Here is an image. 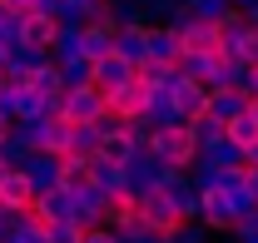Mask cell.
<instances>
[{"instance_id": "cell-1", "label": "cell", "mask_w": 258, "mask_h": 243, "mask_svg": "<svg viewBox=\"0 0 258 243\" xmlns=\"http://www.w3.org/2000/svg\"><path fill=\"white\" fill-rule=\"evenodd\" d=\"M144 149L154 154L159 164H169V169H194V159H199V144H194L189 124H174V129H154Z\"/></svg>"}, {"instance_id": "cell-2", "label": "cell", "mask_w": 258, "mask_h": 243, "mask_svg": "<svg viewBox=\"0 0 258 243\" xmlns=\"http://www.w3.org/2000/svg\"><path fill=\"white\" fill-rule=\"evenodd\" d=\"M169 25L179 30L184 50H194V55H214V50H219V20H199V15H194L189 5H179Z\"/></svg>"}, {"instance_id": "cell-3", "label": "cell", "mask_w": 258, "mask_h": 243, "mask_svg": "<svg viewBox=\"0 0 258 243\" xmlns=\"http://www.w3.org/2000/svg\"><path fill=\"white\" fill-rule=\"evenodd\" d=\"M15 129L30 139V149H50V154H64L70 144V119L64 114H40V119H15Z\"/></svg>"}, {"instance_id": "cell-4", "label": "cell", "mask_w": 258, "mask_h": 243, "mask_svg": "<svg viewBox=\"0 0 258 243\" xmlns=\"http://www.w3.org/2000/svg\"><path fill=\"white\" fill-rule=\"evenodd\" d=\"M164 199L174 204V213L184 218V223H199V204H204V194H199V184L189 179V169H169V179L159 184Z\"/></svg>"}, {"instance_id": "cell-5", "label": "cell", "mask_w": 258, "mask_h": 243, "mask_svg": "<svg viewBox=\"0 0 258 243\" xmlns=\"http://www.w3.org/2000/svg\"><path fill=\"white\" fill-rule=\"evenodd\" d=\"M109 104H104V90L99 85H75V90H64V119L70 124H95Z\"/></svg>"}, {"instance_id": "cell-6", "label": "cell", "mask_w": 258, "mask_h": 243, "mask_svg": "<svg viewBox=\"0 0 258 243\" xmlns=\"http://www.w3.org/2000/svg\"><path fill=\"white\" fill-rule=\"evenodd\" d=\"M134 209H139V218H144V223H149L154 233H164V238H169V233H174V228L184 223V218L174 213V204L164 199V189H149V194H134Z\"/></svg>"}, {"instance_id": "cell-7", "label": "cell", "mask_w": 258, "mask_h": 243, "mask_svg": "<svg viewBox=\"0 0 258 243\" xmlns=\"http://www.w3.org/2000/svg\"><path fill=\"white\" fill-rule=\"evenodd\" d=\"M164 179H169V164H159L149 149H139V154L124 164V184H129V194H149V189H159Z\"/></svg>"}, {"instance_id": "cell-8", "label": "cell", "mask_w": 258, "mask_h": 243, "mask_svg": "<svg viewBox=\"0 0 258 243\" xmlns=\"http://www.w3.org/2000/svg\"><path fill=\"white\" fill-rule=\"evenodd\" d=\"M233 223H238V213L228 204V194L224 189H209L204 204H199V228H209V233H233Z\"/></svg>"}, {"instance_id": "cell-9", "label": "cell", "mask_w": 258, "mask_h": 243, "mask_svg": "<svg viewBox=\"0 0 258 243\" xmlns=\"http://www.w3.org/2000/svg\"><path fill=\"white\" fill-rule=\"evenodd\" d=\"M248 35H253L248 15H243V10H228L224 20H219V55H224V60H243Z\"/></svg>"}, {"instance_id": "cell-10", "label": "cell", "mask_w": 258, "mask_h": 243, "mask_svg": "<svg viewBox=\"0 0 258 243\" xmlns=\"http://www.w3.org/2000/svg\"><path fill=\"white\" fill-rule=\"evenodd\" d=\"M179 55H184V40H179V30H174V25H144V60L174 65Z\"/></svg>"}, {"instance_id": "cell-11", "label": "cell", "mask_w": 258, "mask_h": 243, "mask_svg": "<svg viewBox=\"0 0 258 243\" xmlns=\"http://www.w3.org/2000/svg\"><path fill=\"white\" fill-rule=\"evenodd\" d=\"M104 189H95V184H85V189H75V199H70V218L80 223V228H99L104 223Z\"/></svg>"}, {"instance_id": "cell-12", "label": "cell", "mask_w": 258, "mask_h": 243, "mask_svg": "<svg viewBox=\"0 0 258 243\" xmlns=\"http://www.w3.org/2000/svg\"><path fill=\"white\" fill-rule=\"evenodd\" d=\"M60 164H64V154L30 149V159H25V179H30L35 194H45V189H55V184H60Z\"/></svg>"}, {"instance_id": "cell-13", "label": "cell", "mask_w": 258, "mask_h": 243, "mask_svg": "<svg viewBox=\"0 0 258 243\" xmlns=\"http://www.w3.org/2000/svg\"><path fill=\"white\" fill-rule=\"evenodd\" d=\"M144 99H149V85H139V80H129V85H119V90L104 94V104H109L119 119H134V114H144Z\"/></svg>"}, {"instance_id": "cell-14", "label": "cell", "mask_w": 258, "mask_h": 243, "mask_svg": "<svg viewBox=\"0 0 258 243\" xmlns=\"http://www.w3.org/2000/svg\"><path fill=\"white\" fill-rule=\"evenodd\" d=\"M70 199H75V194L55 184V189H45V194L30 199V213L40 218V223H60V218H70Z\"/></svg>"}, {"instance_id": "cell-15", "label": "cell", "mask_w": 258, "mask_h": 243, "mask_svg": "<svg viewBox=\"0 0 258 243\" xmlns=\"http://www.w3.org/2000/svg\"><path fill=\"white\" fill-rule=\"evenodd\" d=\"M55 35H60V20H55V15H45V10H30V15L20 20V40H25V45L50 50V45H55Z\"/></svg>"}, {"instance_id": "cell-16", "label": "cell", "mask_w": 258, "mask_h": 243, "mask_svg": "<svg viewBox=\"0 0 258 243\" xmlns=\"http://www.w3.org/2000/svg\"><path fill=\"white\" fill-rule=\"evenodd\" d=\"M204 114L228 124V119H238V114H248V94L243 90H209V109Z\"/></svg>"}, {"instance_id": "cell-17", "label": "cell", "mask_w": 258, "mask_h": 243, "mask_svg": "<svg viewBox=\"0 0 258 243\" xmlns=\"http://www.w3.org/2000/svg\"><path fill=\"white\" fill-rule=\"evenodd\" d=\"M129 80H134V65H129L124 55H114V50H109L104 60H95V85H99L104 94L119 90V85H129Z\"/></svg>"}, {"instance_id": "cell-18", "label": "cell", "mask_w": 258, "mask_h": 243, "mask_svg": "<svg viewBox=\"0 0 258 243\" xmlns=\"http://www.w3.org/2000/svg\"><path fill=\"white\" fill-rule=\"evenodd\" d=\"M174 104H179V119L194 124L204 109H209V85H204V80H184V85L174 90Z\"/></svg>"}, {"instance_id": "cell-19", "label": "cell", "mask_w": 258, "mask_h": 243, "mask_svg": "<svg viewBox=\"0 0 258 243\" xmlns=\"http://www.w3.org/2000/svg\"><path fill=\"white\" fill-rule=\"evenodd\" d=\"M139 149H144V144L129 134V119H124V129H109V134L99 139V159H109V164H129Z\"/></svg>"}, {"instance_id": "cell-20", "label": "cell", "mask_w": 258, "mask_h": 243, "mask_svg": "<svg viewBox=\"0 0 258 243\" xmlns=\"http://www.w3.org/2000/svg\"><path fill=\"white\" fill-rule=\"evenodd\" d=\"M30 199H35V189H30V179H25V169H5V179H0V204L15 209V213H25Z\"/></svg>"}, {"instance_id": "cell-21", "label": "cell", "mask_w": 258, "mask_h": 243, "mask_svg": "<svg viewBox=\"0 0 258 243\" xmlns=\"http://www.w3.org/2000/svg\"><path fill=\"white\" fill-rule=\"evenodd\" d=\"M90 184H95V189H104V194H109V199H114V194H129V184H124V164H109V159H90Z\"/></svg>"}, {"instance_id": "cell-22", "label": "cell", "mask_w": 258, "mask_h": 243, "mask_svg": "<svg viewBox=\"0 0 258 243\" xmlns=\"http://www.w3.org/2000/svg\"><path fill=\"white\" fill-rule=\"evenodd\" d=\"M144 119L154 124V129H174V124H184V119H179L174 94H164V90H149V99H144Z\"/></svg>"}, {"instance_id": "cell-23", "label": "cell", "mask_w": 258, "mask_h": 243, "mask_svg": "<svg viewBox=\"0 0 258 243\" xmlns=\"http://www.w3.org/2000/svg\"><path fill=\"white\" fill-rule=\"evenodd\" d=\"M114 50V25H80V55L85 60H104Z\"/></svg>"}, {"instance_id": "cell-24", "label": "cell", "mask_w": 258, "mask_h": 243, "mask_svg": "<svg viewBox=\"0 0 258 243\" xmlns=\"http://www.w3.org/2000/svg\"><path fill=\"white\" fill-rule=\"evenodd\" d=\"M99 139H104V129H99V124H70V144H64V154L95 159V154H99Z\"/></svg>"}, {"instance_id": "cell-25", "label": "cell", "mask_w": 258, "mask_h": 243, "mask_svg": "<svg viewBox=\"0 0 258 243\" xmlns=\"http://www.w3.org/2000/svg\"><path fill=\"white\" fill-rule=\"evenodd\" d=\"M199 159H204V164H214V169H238V164H243V149L224 134V139L204 144V149H199Z\"/></svg>"}, {"instance_id": "cell-26", "label": "cell", "mask_w": 258, "mask_h": 243, "mask_svg": "<svg viewBox=\"0 0 258 243\" xmlns=\"http://www.w3.org/2000/svg\"><path fill=\"white\" fill-rule=\"evenodd\" d=\"M114 55H124L129 65L144 60V25H119L114 30Z\"/></svg>"}, {"instance_id": "cell-27", "label": "cell", "mask_w": 258, "mask_h": 243, "mask_svg": "<svg viewBox=\"0 0 258 243\" xmlns=\"http://www.w3.org/2000/svg\"><path fill=\"white\" fill-rule=\"evenodd\" d=\"M25 159H30V139L10 124V134L0 139V164H5V169H25Z\"/></svg>"}, {"instance_id": "cell-28", "label": "cell", "mask_w": 258, "mask_h": 243, "mask_svg": "<svg viewBox=\"0 0 258 243\" xmlns=\"http://www.w3.org/2000/svg\"><path fill=\"white\" fill-rule=\"evenodd\" d=\"M55 65H60L64 90H75V85H95V60H85V55H70V60H55Z\"/></svg>"}, {"instance_id": "cell-29", "label": "cell", "mask_w": 258, "mask_h": 243, "mask_svg": "<svg viewBox=\"0 0 258 243\" xmlns=\"http://www.w3.org/2000/svg\"><path fill=\"white\" fill-rule=\"evenodd\" d=\"M90 184V159H80V154H64V164H60V189H85Z\"/></svg>"}, {"instance_id": "cell-30", "label": "cell", "mask_w": 258, "mask_h": 243, "mask_svg": "<svg viewBox=\"0 0 258 243\" xmlns=\"http://www.w3.org/2000/svg\"><path fill=\"white\" fill-rule=\"evenodd\" d=\"M5 243H45V223H40V218L25 209L20 218H15V228L5 233Z\"/></svg>"}, {"instance_id": "cell-31", "label": "cell", "mask_w": 258, "mask_h": 243, "mask_svg": "<svg viewBox=\"0 0 258 243\" xmlns=\"http://www.w3.org/2000/svg\"><path fill=\"white\" fill-rule=\"evenodd\" d=\"M114 233H119V243H169L164 233H154V228H149V223H144L139 213H134V218H124V223H119Z\"/></svg>"}, {"instance_id": "cell-32", "label": "cell", "mask_w": 258, "mask_h": 243, "mask_svg": "<svg viewBox=\"0 0 258 243\" xmlns=\"http://www.w3.org/2000/svg\"><path fill=\"white\" fill-rule=\"evenodd\" d=\"M30 90H40V94H64V80H60V65L50 60V65H40L30 80H25Z\"/></svg>"}, {"instance_id": "cell-33", "label": "cell", "mask_w": 258, "mask_h": 243, "mask_svg": "<svg viewBox=\"0 0 258 243\" xmlns=\"http://www.w3.org/2000/svg\"><path fill=\"white\" fill-rule=\"evenodd\" d=\"M224 134L238 144V149H248V144H258V119H253V114H238V119L224 124Z\"/></svg>"}, {"instance_id": "cell-34", "label": "cell", "mask_w": 258, "mask_h": 243, "mask_svg": "<svg viewBox=\"0 0 258 243\" xmlns=\"http://www.w3.org/2000/svg\"><path fill=\"white\" fill-rule=\"evenodd\" d=\"M179 5H184V0H139V10H144V25H169Z\"/></svg>"}, {"instance_id": "cell-35", "label": "cell", "mask_w": 258, "mask_h": 243, "mask_svg": "<svg viewBox=\"0 0 258 243\" xmlns=\"http://www.w3.org/2000/svg\"><path fill=\"white\" fill-rule=\"evenodd\" d=\"M70 55H80V25H60L55 45H50V60H70Z\"/></svg>"}, {"instance_id": "cell-36", "label": "cell", "mask_w": 258, "mask_h": 243, "mask_svg": "<svg viewBox=\"0 0 258 243\" xmlns=\"http://www.w3.org/2000/svg\"><path fill=\"white\" fill-rule=\"evenodd\" d=\"M45 243H85V228L75 218H60V223H45Z\"/></svg>"}, {"instance_id": "cell-37", "label": "cell", "mask_w": 258, "mask_h": 243, "mask_svg": "<svg viewBox=\"0 0 258 243\" xmlns=\"http://www.w3.org/2000/svg\"><path fill=\"white\" fill-rule=\"evenodd\" d=\"M109 20H114V30L119 25H144V10H139V0H109Z\"/></svg>"}, {"instance_id": "cell-38", "label": "cell", "mask_w": 258, "mask_h": 243, "mask_svg": "<svg viewBox=\"0 0 258 243\" xmlns=\"http://www.w3.org/2000/svg\"><path fill=\"white\" fill-rule=\"evenodd\" d=\"M90 10H95V0H60L55 20H60V25H85V20H90Z\"/></svg>"}, {"instance_id": "cell-39", "label": "cell", "mask_w": 258, "mask_h": 243, "mask_svg": "<svg viewBox=\"0 0 258 243\" xmlns=\"http://www.w3.org/2000/svg\"><path fill=\"white\" fill-rule=\"evenodd\" d=\"M189 134H194V144L204 149V144H214V139H224V124H219V119H209V114H199V119L189 124Z\"/></svg>"}, {"instance_id": "cell-40", "label": "cell", "mask_w": 258, "mask_h": 243, "mask_svg": "<svg viewBox=\"0 0 258 243\" xmlns=\"http://www.w3.org/2000/svg\"><path fill=\"white\" fill-rule=\"evenodd\" d=\"M199 20H224L228 10H233V0H184Z\"/></svg>"}, {"instance_id": "cell-41", "label": "cell", "mask_w": 258, "mask_h": 243, "mask_svg": "<svg viewBox=\"0 0 258 243\" xmlns=\"http://www.w3.org/2000/svg\"><path fill=\"white\" fill-rule=\"evenodd\" d=\"M169 243H209V228H199V223H179V228L169 233Z\"/></svg>"}, {"instance_id": "cell-42", "label": "cell", "mask_w": 258, "mask_h": 243, "mask_svg": "<svg viewBox=\"0 0 258 243\" xmlns=\"http://www.w3.org/2000/svg\"><path fill=\"white\" fill-rule=\"evenodd\" d=\"M253 233H258V209H248L238 223H233V233H228V238H253Z\"/></svg>"}, {"instance_id": "cell-43", "label": "cell", "mask_w": 258, "mask_h": 243, "mask_svg": "<svg viewBox=\"0 0 258 243\" xmlns=\"http://www.w3.org/2000/svg\"><path fill=\"white\" fill-rule=\"evenodd\" d=\"M85 243H119V233L109 223H99V228H85Z\"/></svg>"}, {"instance_id": "cell-44", "label": "cell", "mask_w": 258, "mask_h": 243, "mask_svg": "<svg viewBox=\"0 0 258 243\" xmlns=\"http://www.w3.org/2000/svg\"><path fill=\"white\" fill-rule=\"evenodd\" d=\"M15 218H20V213H15V209H5V204H0V243H5V233H10V228H15Z\"/></svg>"}, {"instance_id": "cell-45", "label": "cell", "mask_w": 258, "mask_h": 243, "mask_svg": "<svg viewBox=\"0 0 258 243\" xmlns=\"http://www.w3.org/2000/svg\"><path fill=\"white\" fill-rule=\"evenodd\" d=\"M0 5H10L15 15H30V10H35V0H0Z\"/></svg>"}, {"instance_id": "cell-46", "label": "cell", "mask_w": 258, "mask_h": 243, "mask_svg": "<svg viewBox=\"0 0 258 243\" xmlns=\"http://www.w3.org/2000/svg\"><path fill=\"white\" fill-rule=\"evenodd\" d=\"M243 60H248V65H258V30L248 35V50H243Z\"/></svg>"}, {"instance_id": "cell-47", "label": "cell", "mask_w": 258, "mask_h": 243, "mask_svg": "<svg viewBox=\"0 0 258 243\" xmlns=\"http://www.w3.org/2000/svg\"><path fill=\"white\" fill-rule=\"evenodd\" d=\"M248 169V189H253V199H258V164H243Z\"/></svg>"}, {"instance_id": "cell-48", "label": "cell", "mask_w": 258, "mask_h": 243, "mask_svg": "<svg viewBox=\"0 0 258 243\" xmlns=\"http://www.w3.org/2000/svg\"><path fill=\"white\" fill-rule=\"evenodd\" d=\"M35 10H45V15H55V10H60V0H35Z\"/></svg>"}, {"instance_id": "cell-49", "label": "cell", "mask_w": 258, "mask_h": 243, "mask_svg": "<svg viewBox=\"0 0 258 243\" xmlns=\"http://www.w3.org/2000/svg\"><path fill=\"white\" fill-rule=\"evenodd\" d=\"M10 124H15V119H10V114H5V109H0V139H5V134H10Z\"/></svg>"}, {"instance_id": "cell-50", "label": "cell", "mask_w": 258, "mask_h": 243, "mask_svg": "<svg viewBox=\"0 0 258 243\" xmlns=\"http://www.w3.org/2000/svg\"><path fill=\"white\" fill-rule=\"evenodd\" d=\"M243 164H258V144H248V149H243Z\"/></svg>"}, {"instance_id": "cell-51", "label": "cell", "mask_w": 258, "mask_h": 243, "mask_svg": "<svg viewBox=\"0 0 258 243\" xmlns=\"http://www.w3.org/2000/svg\"><path fill=\"white\" fill-rule=\"evenodd\" d=\"M258 0H233V10H253Z\"/></svg>"}, {"instance_id": "cell-52", "label": "cell", "mask_w": 258, "mask_h": 243, "mask_svg": "<svg viewBox=\"0 0 258 243\" xmlns=\"http://www.w3.org/2000/svg\"><path fill=\"white\" fill-rule=\"evenodd\" d=\"M243 15H248V25H253V30H258V5H253V10H243Z\"/></svg>"}, {"instance_id": "cell-53", "label": "cell", "mask_w": 258, "mask_h": 243, "mask_svg": "<svg viewBox=\"0 0 258 243\" xmlns=\"http://www.w3.org/2000/svg\"><path fill=\"white\" fill-rule=\"evenodd\" d=\"M5 55H10V45H5V40H0V65H5Z\"/></svg>"}, {"instance_id": "cell-54", "label": "cell", "mask_w": 258, "mask_h": 243, "mask_svg": "<svg viewBox=\"0 0 258 243\" xmlns=\"http://www.w3.org/2000/svg\"><path fill=\"white\" fill-rule=\"evenodd\" d=\"M248 114H253V119H258V99H248Z\"/></svg>"}, {"instance_id": "cell-55", "label": "cell", "mask_w": 258, "mask_h": 243, "mask_svg": "<svg viewBox=\"0 0 258 243\" xmlns=\"http://www.w3.org/2000/svg\"><path fill=\"white\" fill-rule=\"evenodd\" d=\"M238 243H258V233H253V238H238Z\"/></svg>"}, {"instance_id": "cell-56", "label": "cell", "mask_w": 258, "mask_h": 243, "mask_svg": "<svg viewBox=\"0 0 258 243\" xmlns=\"http://www.w3.org/2000/svg\"><path fill=\"white\" fill-rule=\"evenodd\" d=\"M0 179H5V164H0Z\"/></svg>"}, {"instance_id": "cell-57", "label": "cell", "mask_w": 258, "mask_h": 243, "mask_svg": "<svg viewBox=\"0 0 258 243\" xmlns=\"http://www.w3.org/2000/svg\"><path fill=\"white\" fill-rule=\"evenodd\" d=\"M228 243H238V238H228Z\"/></svg>"}]
</instances>
